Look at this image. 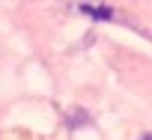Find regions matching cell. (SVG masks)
Returning a JSON list of instances; mask_svg holds the SVG:
<instances>
[{
    "mask_svg": "<svg viewBox=\"0 0 152 140\" xmlns=\"http://www.w3.org/2000/svg\"><path fill=\"white\" fill-rule=\"evenodd\" d=\"M143 140H152V134H146V137H143Z\"/></svg>",
    "mask_w": 152,
    "mask_h": 140,
    "instance_id": "2",
    "label": "cell"
},
{
    "mask_svg": "<svg viewBox=\"0 0 152 140\" xmlns=\"http://www.w3.org/2000/svg\"><path fill=\"white\" fill-rule=\"evenodd\" d=\"M81 12L90 15V18H96V21H110V18H113V9L104 6V3H84Z\"/></svg>",
    "mask_w": 152,
    "mask_h": 140,
    "instance_id": "1",
    "label": "cell"
}]
</instances>
